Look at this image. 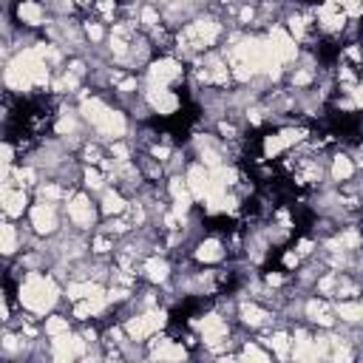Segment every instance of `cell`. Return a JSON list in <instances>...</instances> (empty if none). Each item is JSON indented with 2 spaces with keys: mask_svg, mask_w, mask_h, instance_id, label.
<instances>
[{
  "mask_svg": "<svg viewBox=\"0 0 363 363\" xmlns=\"http://www.w3.org/2000/svg\"><path fill=\"white\" fill-rule=\"evenodd\" d=\"M14 298H17V309L43 320L45 315L57 312L60 301H65V292H62V284L48 269H28L14 284Z\"/></svg>",
  "mask_w": 363,
  "mask_h": 363,
  "instance_id": "obj_1",
  "label": "cell"
},
{
  "mask_svg": "<svg viewBox=\"0 0 363 363\" xmlns=\"http://www.w3.org/2000/svg\"><path fill=\"white\" fill-rule=\"evenodd\" d=\"M187 82V65L173 54H159L142 71L145 88H182Z\"/></svg>",
  "mask_w": 363,
  "mask_h": 363,
  "instance_id": "obj_2",
  "label": "cell"
},
{
  "mask_svg": "<svg viewBox=\"0 0 363 363\" xmlns=\"http://www.w3.org/2000/svg\"><path fill=\"white\" fill-rule=\"evenodd\" d=\"M62 213H65V221H68L71 227L82 230V233H94V230L99 227V221H102V213H99V201H96V196H94V193H88V190H82V187H79V190L65 201Z\"/></svg>",
  "mask_w": 363,
  "mask_h": 363,
  "instance_id": "obj_3",
  "label": "cell"
},
{
  "mask_svg": "<svg viewBox=\"0 0 363 363\" xmlns=\"http://www.w3.org/2000/svg\"><path fill=\"white\" fill-rule=\"evenodd\" d=\"M62 207H65V204L43 201V199L31 201V207H28V213H26L28 227H31L40 238H51V235H57V233L62 230V224H65V213H62Z\"/></svg>",
  "mask_w": 363,
  "mask_h": 363,
  "instance_id": "obj_4",
  "label": "cell"
},
{
  "mask_svg": "<svg viewBox=\"0 0 363 363\" xmlns=\"http://www.w3.org/2000/svg\"><path fill=\"white\" fill-rule=\"evenodd\" d=\"M190 258H193L199 267H218V264H224V261L230 258V247H227V241H224L218 233H204V235L193 244Z\"/></svg>",
  "mask_w": 363,
  "mask_h": 363,
  "instance_id": "obj_5",
  "label": "cell"
},
{
  "mask_svg": "<svg viewBox=\"0 0 363 363\" xmlns=\"http://www.w3.org/2000/svg\"><path fill=\"white\" fill-rule=\"evenodd\" d=\"M312 11H315V23H318V31L320 37H343V28L349 23V14L332 3V0H320V3H312Z\"/></svg>",
  "mask_w": 363,
  "mask_h": 363,
  "instance_id": "obj_6",
  "label": "cell"
},
{
  "mask_svg": "<svg viewBox=\"0 0 363 363\" xmlns=\"http://www.w3.org/2000/svg\"><path fill=\"white\" fill-rule=\"evenodd\" d=\"M51 340V360L57 363H68V360H82L91 349V343L82 337V332L71 329V332H62V335H54L48 337Z\"/></svg>",
  "mask_w": 363,
  "mask_h": 363,
  "instance_id": "obj_7",
  "label": "cell"
},
{
  "mask_svg": "<svg viewBox=\"0 0 363 363\" xmlns=\"http://www.w3.org/2000/svg\"><path fill=\"white\" fill-rule=\"evenodd\" d=\"M303 320L315 329H335L337 326V315H335V303L318 292H309L303 298Z\"/></svg>",
  "mask_w": 363,
  "mask_h": 363,
  "instance_id": "obj_8",
  "label": "cell"
},
{
  "mask_svg": "<svg viewBox=\"0 0 363 363\" xmlns=\"http://www.w3.org/2000/svg\"><path fill=\"white\" fill-rule=\"evenodd\" d=\"M173 272H176V264L170 255L164 252H153V255H145L142 258V267H139V275L142 281L153 284V286H167L173 281Z\"/></svg>",
  "mask_w": 363,
  "mask_h": 363,
  "instance_id": "obj_9",
  "label": "cell"
},
{
  "mask_svg": "<svg viewBox=\"0 0 363 363\" xmlns=\"http://www.w3.org/2000/svg\"><path fill=\"white\" fill-rule=\"evenodd\" d=\"M156 119H170L182 111V94L179 88H145L142 91Z\"/></svg>",
  "mask_w": 363,
  "mask_h": 363,
  "instance_id": "obj_10",
  "label": "cell"
},
{
  "mask_svg": "<svg viewBox=\"0 0 363 363\" xmlns=\"http://www.w3.org/2000/svg\"><path fill=\"white\" fill-rule=\"evenodd\" d=\"M267 40H269V48H272V54L284 62V65H292L295 60H298V54H301V45H298V40L286 31V26L284 23H275V26H269L267 31Z\"/></svg>",
  "mask_w": 363,
  "mask_h": 363,
  "instance_id": "obj_11",
  "label": "cell"
},
{
  "mask_svg": "<svg viewBox=\"0 0 363 363\" xmlns=\"http://www.w3.org/2000/svg\"><path fill=\"white\" fill-rule=\"evenodd\" d=\"M14 20L20 28H31V31H40L48 26L51 14L45 9L43 0H17L14 3Z\"/></svg>",
  "mask_w": 363,
  "mask_h": 363,
  "instance_id": "obj_12",
  "label": "cell"
},
{
  "mask_svg": "<svg viewBox=\"0 0 363 363\" xmlns=\"http://www.w3.org/2000/svg\"><path fill=\"white\" fill-rule=\"evenodd\" d=\"M0 207H3V218H23L31 207V190L14 187V184H3L0 187Z\"/></svg>",
  "mask_w": 363,
  "mask_h": 363,
  "instance_id": "obj_13",
  "label": "cell"
},
{
  "mask_svg": "<svg viewBox=\"0 0 363 363\" xmlns=\"http://www.w3.org/2000/svg\"><path fill=\"white\" fill-rule=\"evenodd\" d=\"M354 173H357V167H354V159H352V153L346 147H340V150H335L329 156V182L332 184H343Z\"/></svg>",
  "mask_w": 363,
  "mask_h": 363,
  "instance_id": "obj_14",
  "label": "cell"
},
{
  "mask_svg": "<svg viewBox=\"0 0 363 363\" xmlns=\"http://www.w3.org/2000/svg\"><path fill=\"white\" fill-rule=\"evenodd\" d=\"M0 238H3V244H0L3 261H11V258H17V255L23 252V227H17L11 218H3V224H0Z\"/></svg>",
  "mask_w": 363,
  "mask_h": 363,
  "instance_id": "obj_15",
  "label": "cell"
},
{
  "mask_svg": "<svg viewBox=\"0 0 363 363\" xmlns=\"http://www.w3.org/2000/svg\"><path fill=\"white\" fill-rule=\"evenodd\" d=\"M96 201H99V213H102V218L122 216V213L128 210V204H130V199H128L119 187H113V184H108V187L96 196Z\"/></svg>",
  "mask_w": 363,
  "mask_h": 363,
  "instance_id": "obj_16",
  "label": "cell"
},
{
  "mask_svg": "<svg viewBox=\"0 0 363 363\" xmlns=\"http://www.w3.org/2000/svg\"><path fill=\"white\" fill-rule=\"evenodd\" d=\"M335 315L346 326H363V301L360 298H346V301H332Z\"/></svg>",
  "mask_w": 363,
  "mask_h": 363,
  "instance_id": "obj_17",
  "label": "cell"
},
{
  "mask_svg": "<svg viewBox=\"0 0 363 363\" xmlns=\"http://www.w3.org/2000/svg\"><path fill=\"white\" fill-rule=\"evenodd\" d=\"M79 187L88 190V193H94V196H99V193L108 187L105 170L96 167V164H85V167H82V182H79Z\"/></svg>",
  "mask_w": 363,
  "mask_h": 363,
  "instance_id": "obj_18",
  "label": "cell"
},
{
  "mask_svg": "<svg viewBox=\"0 0 363 363\" xmlns=\"http://www.w3.org/2000/svg\"><path fill=\"white\" fill-rule=\"evenodd\" d=\"M74 318H71V312L68 315H60V312H51V315H45L43 318V335L45 337H54V335H62V332H71L74 329Z\"/></svg>",
  "mask_w": 363,
  "mask_h": 363,
  "instance_id": "obj_19",
  "label": "cell"
},
{
  "mask_svg": "<svg viewBox=\"0 0 363 363\" xmlns=\"http://www.w3.org/2000/svg\"><path fill=\"white\" fill-rule=\"evenodd\" d=\"M238 360H261V363H269L272 360V352L255 337V340H241V346H238Z\"/></svg>",
  "mask_w": 363,
  "mask_h": 363,
  "instance_id": "obj_20",
  "label": "cell"
},
{
  "mask_svg": "<svg viewBox=\"0 0 363 363\" xmlns=\"http://www.w3.org/2000/svg\"><path fill=\"white\" fill-rule=\"evenodd\" d=\"M162 23H164L162 9L153 6V3H142V9H139V28H142V31H153V28H159Z\"/></svg>",
  "mask_w": 363,
  "mask_h": 363,
  "instance_id": "obj_21",
  "label": "cell"
},
{
  "mask_svg": "<svg viewBox=\"0 0 363 363\" xmlns=\"http://www.w3.org/2000/svg\"><path fill=\"white\" fill-rule=\"evenodd\" d=\"M301 264H303V258L298 255V250H295V247H286V250L281 252V269H286L289 275H292Z\"/></svg>",
  "mask_w": 363,
  "mask_h": 363,
  "instance_id": "obj_22",
  "label": "cell"
},
{
  "mask_svg": "<svg viewBox=\"0 0 363 363\" xmlns=\"http://www.w3.org/2000/svg\"><path fill=\"white\" fill-rule=\"evenodd\" d=\"M332 3H337V6H340V9H343V3H346V0H332Z\"/></svg>",
  "mask_w": 363,
  "mask_h": 363,
  "instance_id": "obj_23",
  "label": "cell"
}]
</instances>
